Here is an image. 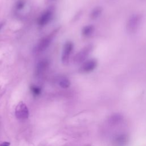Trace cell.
I'll return each instance as SVG.
<instances>
[{
  "instance_id": "13",
  "label": "cell",
  "mask_w": 146,
  "mask_h": 146,
  "mask_svg": "<svg viewBox=\"0 0 146 146\" xmlns=\"http://www.w3.org/2000/svg\"><path fill=\"white\" fill-rule=\"evenodd\" d=\"M100 12H101L100 9H99V8H96V9H94V10L92 11L91 17L92 18H96L97 17H98V15H99V14H100Z\"/></svg>"
},
{
  "instance_id": "11",
  "label": "cell",
  "mask_w": 146,
  "mask_h": 146,
  "mask_svg": "<svg viewBox=\"0 0 146 146\" xmlns=\"http://www.w3.org/2000/svg\"><path fill=\"white\" fill-rule=\"evenodd\" d=\"M30 90L33 94L35 96H38L41 92L40 88L36 86H31L30 87Z\"/></svg>"
},
{
  "instance_id": "7",
  "label": "cell",
  "mask_w": 146,
  "mask_h": 146,
  "mask_svg": "<svg viewBox=\"0 0 146 146\" xmlns=\"http://www.w3.org/2000/svg\"><path fill=\"white\" fill-rule=\"evenodd\" d=\"M97 66V61L94 59H90L86 61L80 67V71L87 73L93 71Z\"/></svg>"
},
{
  "instance_id": "1",
  "label": "cell",
  "mask_w": 146,
  "mask_h": 146,
  "mask_svg": "<svg viewBox=\"0 0 146 146\" xmlns=\"http://www.w3.org/2000/svg\"><path fill=\"white\" fill-rule=\"evenodd\" d=\"M57 31L58 29L54 30L48 35H47L46 36L42 38L35 47L34 52L36 53H39L42 52L43 51H44L50 44Z\"/></svg>"
},
{
  "instance_id": "4",
  "label": "cell",
  "mask_w": 146,
  "mask_h": 146,
  "mask_svg": "<svg viewBox=\"0 0 146 146\" xmlns=\"http://www.w3.org/2000/svg\"><path fill=\"white\" fill-rule=\"evenodd\" d=\"M74 48V44L70 41L67 42L63 46L62 54V62L63 64H67L69 61L70 56Z\"/></svg>"
},
{
  "instance_id": "5",
  "label": "cell",
  "mask_w": 146,
  "mask_h": 146,
  "mask_svg": "<svg viewBox=\"0 0 146 146\" xmlns=\"http://www.w3.org/2000/svg\"><path fill=\"white\" fill-rule=\"evenodd\" d=\"M53 11L51 9H47L43 13L38 19V24L40 26H44L47 25L51 19Z\"/></svg>"
},
{
  "instance_id": "9",
  "label": "cell",
  "mask_w": 146,
  "mask_h": 146,
  "mask_svg": "<svg viewBox=\"0 0 146 146\" xmlns=\"http://www.w3.org/2000/svg\"><path fill=\"white\" fill-rule=\"evenodd\" d=\"M59 85L63 88H67L70 87L71 83L68 78L66 77H61L59 80Z\"/></svg>"
},
{
  "instance_id": "2",
  "label": "cell",
  "mask_w": 146,
  "mask_h": 146,
  "mask_svg": "<svg viewBox=\"0 0 146 146\" xmlns=\"http://www.w3.org/2000/svg\"><path fill=\"white\" fill-rule=\"evenodd\" d=\"M15 116L19 119H25L28 118L29 112L27 107L23 102H20L15 107Z\"/></svg>"
},
{
  "instance_id": "12",
  "label": "cell",
  "mask_w": 146,
  "mask_h": 146,
  "mask_svg": "<svg viewBox=\"0 0 146 146\" xmlns=\"http://www.w3.org/2000/svg\"><path fill=\"white\" fill-rule=\"evenodd\" d=\"M25 5V2L23 0H19L16 3V9L17 10L22 9Z\"/></svg>"
},
{
  "instance_id": "6",
  "label": "cell",
  "mask_w": 146,
  "mask_h": 146,
  "mask_svg": "<svg viewBox=\"0 0 146 146\" xmlns=\"http://www.w3.org/2000/svg\"><path fill=\"white\" fill-rule=\"evenodd\" d=\"M141 21V15L136 14L133 16L129 20L128 23H127V29L131 32L136 31L140 26Z\"/></svg>"
},
{
  "instance_id": "15",
  "label": "cell",
  "mask_w": 146,
  "mask_h": 146,
  "mask_svg": "<svg viewBox=\"0 0 146 146\" xmlns=\"http://www.w3.org/2000/svg\"><path fill=\"white\" fill-rule=\"evenodd\" d=\"M3 23H0V30L3 27Z\"/></svg>"
},
{
  "instance_id": "10",
  "label": "cell",
  "mask_w": 146,
  "mask_h": 146,
  "mask_svg": "<svg viewBox=\"0 0 146 146\" xmlns=\"http://www.w3.org/2000/svg\"><path fill=\"white\" fill-rule=\"evenodd\" d=\"M94 30V28L92 25L86 26L82 29V34L84 36H88L93 33Z\"/></svg>"
},
{
  "instance_id": "3",
  "label": "cell",
  "mask_w": 146,
  "mask_h": 146,
  "mask_svg": "<svg viewBox=\"0 0 146 146\" xmlns=\"http://www.w3.org/2000/svg\"><path fill=\"white\" fill-rule=\"evenodd\" d=\"M92 48L93 47L91 44L86 46L75 55L74 58V61L76 63L83 62L87 58V56L92 51Z\"/></svg>"
},
{
  "instance_id": "8",
  "label": "cell",
  "mask_w": 146,
  "mask_h": 146,
  "mask_svg": "<svg viewBox=\"0 0 146 146\" xmlns=\"http://www.w3.org/2000/svg\"><path fill=\"white\" fill-rule=\"evenodd\" d=\"M49 65L48 60L47 59H42L38 62L36 67V73L38 75H39L45 71L48 68Z\"/></svg>"
},
{
  "instance_id": "14",
  "label": "cell",
  "mask_w": 146,
  "mask_h": 146,
  "mask_svg": "<svg viewBox=\"0 0 146 146\" xmlns=\"http://www.w3.org/2000/svg\"><path fill=\"white\" fill-rule=\"evenodd\" d=\"M10 143L7 141H4L0 144V146H9Z\"/></svg>"
}]
</instances>
